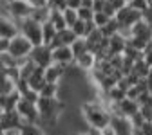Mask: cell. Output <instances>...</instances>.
Wrapping results in <instances>:
<instances>
[{"mask_svg":"<svg viewBox=\"0 0 152 135\" xmlns=\"http://www.w3.org/2000/svg\"><path fill=\"white\" fill-rule=\"evenodd\" d=\"M80 112H82V117H83V121H85L89 130L100 131L102 128H105L107 124L112 123V117H110L107 106L100 99H92V101L82 103Z\"/></svg>","mask_w":152,"mask_h":135,"instance_id":"cell-1","label":"cell"},{"mask_svg":"<svg viewBox=\"0 0 152 135\" xmlns=\"http://www.w3.org/2000/svg\"><path fill=\"white\" fill-rule=\"evenodd\" d=\"M16 27H18V32H20L33 47L42 45V24H36L31 18H26V20L16 22Z\"/></svg>","mask_w":152,"mask_h":135,"instance_id":"cell-2","label":"cell"},{"mask_svg":"<svg viewBox=\"0 0 152 135\" xmlns=\"http://www.w3.org/2000/svg\"><path fill=\"white\" fill-rule=\"evenodd\" d=\"M31 49H33V45L26 40L20 32H18L16 36L11 38V40H7V49H6V52H7L9 56H13L15 60L22 61V60H27Z\"/></svg>","mask_w":152,"mask_h":135,"instance_id":"cell-3","label":"cell"},{"mask_svg":"<svg viewBox=\"0 0 152 135\" xmlns=\"http://www.w3.org/2000/svg\"><path fill=\"white\" fill-rule=\"evenodd\" d=\"M27 60L31 63H34L36 67H40V69H47L53 60H51V49L47 45H34L27 56Z\"/></svg>","mask_w":152,"mask_h":135,"instance_id":"cell-4","label":"cell"},{"mask_svg":"<svg viewBox=\"0 0 152 135\" xmlns=\"http://www.w3.org/2000/svg\"><path fill=\"white\" fill-rule=\"evenodd\" d=\"M31 9H33V6L29 2H24V0H11L9 2V16L15 22H20V20L29 18Z\"/></svg>","mask_w":152,"mask_h":135,"instance_id":"cell-5","label":"cell"},{"mask_svg":"<svg viewBox=\"0 0 152 135\" xmlns=\"http://www.w3.org/2000/svg\"><path fill=\"white\" fill-rule=\"evenodd\" d=\"M15 112L20 115V119L24 123H38V112H36L34 105L26 101V99H22V97H20V101L16 103Z\"/></svg>","mask_w":152,"mask_h":135,"instance_id":"cell-6","label":"cell"},{"mask_svg":"<svg viewBox=\"0 0 152 135\" xmlns=\"http://www.w3.org/2000/svg\"><path fill=\"white\" fill-rule=\"evenodd\" d=\"M51 60L56 65H62V67H69L74 63V56L71 52V47L60 45V47H54L51 49Z\"/></svg>","mask_w":152,"mask_h":135,"instance_id":"cell-7","label":"cell"},{"mask_svg":"<svg viewBox=\"0 0 152 135\" xmlns=\"http://www.w3.org/2000/svg\"><path fill=\"white\" fill-rule=\"evenodd\" d=\"M24 124V121L20 119L15 110L11 112H4L0 117V131H9V130H20V126Z\"/></svg>","mask_w":152,"mask_h":135,"instance_id":"cell-8","label":"cell"},{"mask_svg":"<svg viewBox=\"0 0 152 135\" xmlns=\"http://www.w3.org/2000/svg\"><path fill=\"white\" fill-rule=\"evenodd\" d=\"M16 34H18L16 22L11 16L0 14V38H2V40H11V38L16 36Z\"/></svg>","mask_w":152,"mask_h":135,"instance_id":"cell-9","label":"cell"},{"mask_svg":"<svg viewBox=\"0 0 152 135\" xmlns=\"http://www.w3.org/2000/svg\"><path fill=\"white\" fill-rule=\"evenodd\" d=\"M64 74H65V67L56 65V63H51L47 69H44V78H45V83L58 85V83L64 79Z\"/></svg>","mask_w":152,"mask_h":135,"instance_id":"cell-10","label":"cell"},{"mask_svg":"<svg viewBox=\"0 0 152 135\" xmlns=\"http://www.w3.org/2000/svg\"><path fill=\"white\" fill-rule=\"evenodd\" d=\"M152 29H150V24L140 20L136 22L134 25L130 27V38H140L143 42H152Z\"/></svg>","mask_w":152,"mask_h":135,"instance_id":"cell-11","label":"cell"},{"mask_svg":"<svg viewBox=\"0 0 152 135\" xmlns=\"http://www.w3.org/2000/svg\"><path fill=\"white\" fill-rule=\"evenodd\" d=\"M74 65L78 67L80 70H83V72H91L94 67H96V56H94L92 52H83V54H80L78 58H74Z\"/></svg>","mask_w":152,"mask_h":135,"instance_id":"cell-12","label":"cell"},{"mask_svg":"<svg viewBox=\"0 0 152 135\" xmlns=\"http://www.w3.org/2000/svg\"><path fill=\"white\" fill-rule=\"evenodd\" d=\"M125 45H127V40L120 34H112L110 38H107V51H109L110 56L112 54H121Z\"/></svg>","mask_w":152,"mask_h":135,"instance_id":"cell-13","label":"cell"},{"mask_svg":"<svg viewBox=\"0 0 152 135\" xmlns=\"http://www.w3.org/2000/svg\"><path fill=\"white\" fill-rule=\"evenodd\" d=\"M27 81V87L31 88V90H34L36 94H38V90H40L44 85H45V78H44V69H40V67H36L34 70H33V74L29 76V78L26 79Z\"/></svg>","mask_w":152,"mask_h":135,"instance_id":"cell-14","label":"cell"},{"mask_svg":"<svg viewBox=\"0 0 152 135\" xmlns=\"http://www.w3.org/2000/svg\"><path fill=\"white\" fill-rule=\"evenodd\" d=\"M18 101H20V94H18L16 90L9 92V94H6V95H0V106H2L4 112L15 110V106H16Z\"/></svg>","mask_w":152,"mask_h":135,"instance_id":"cell-15","label":"cell"},{"mask_svg":"<svg viewBox=\"0 0 152 135\" xmlns=\"http://www.w3.org/2000/svg\"><path fill=\"white\" fill-rule=\"evenodd\" d=\"M130 74H134L138 79H143V78H148V76L152 74V67H148L147 63H143L141 60H136L134 63H132V70Z\"/></svg>","mask_w":152,"mask_h":135,"instance_id":"cell-16","label":"cell"},{"mask_svg":"<svg viewBox=\"0 0 152 135\" xmlns=\"http://www.w3.org/2000/svg\"><path fill=\"white\" fill-rule=\"evenodd\" d=\"M29 18H31L33 22H36V24H44V22H47V18H49V7H47V6L33 7Z\"/></svg>","mask_w":152,"mask_h":135,"instance_id":"cell-17","label":"cell"},{"mask_svg":"<svg viewBox=\"0 0 152 135\" xmlns=\"http://www.w3.org/2000/svg\"><path fill=\"white\" fill-rule=\"evenodd\" d=\"M20 135H47L38 123H24L20 126Z\"/></svg>","mask_w":152,"mask_h":135,"instance_id":"cell-18","label":"cell"},{"mask_svg":"<svg viewBox=\"0 0 152 135\" xmlns=\"http://www.w3.org/2000/svg\"><path fill=\"white\" fill-rule=\"evenodd\" d=\"M47 22L56 29V31H62L65 29V22H64V16H62V11H51L49 9V18H47Z\"/></svg>","mask_w":152,"mask_h":135,"instance_id":"cell-19","label":"cell"},{"mask_svg":"<svg viewBox=\"0 0 152 135\" xmlns=\"http://www.w3.org/2000/svg\"><path fill=\"white\" fill-rule=\"evenodd\" d=\"M56 32H58V31H56L49 22H44L42 24V45L49 47V43L53 42V38L56 36Z\"/></svg>","mask_w":152,"mask_h":135,"instance_id":"cell-20","label":"cell"},{"mask_svg":"<svg viewBox=\"0 0 152 135\" xmlns=\"http://www.w3.org/2000/svg\"><path fill=\"white\" fill-rule=\"evenodd\" d=\"M118 29H120V25H118V22L114 20V18H110V20L100 29V32H102V36L103 38H110L112 34H118Z\"/></svg>","mask_w":152,"mask_h":135,"instance_id":"cell-21","label":"cell"},{"mask_svg":"<svg viewBox=\"0 0 152 135\" xmlns=\"http://www.w3.org/2000/svg\"><path fill=\"white\" fill-rule=\"evenodd\" d=\"M56 90H58V85L53 83H45L40 90H38V97H49V99H56Z\"/></svg>","mask_w":152,"mask_h":135,"instance_id":"cell-22","label":"cell"},{"mask_svg":"<svg viewBox=\"0 0 152 135\" xmlns=\"http://www.w3.org/2000/svg\"><path fill=\"white\" fill-rule=\"evenodd\" d=\"M71 52H72L74 58H78L80 54L87 52V45H85V40H83V38H76L74 43L71 45Z\"/></svg>","mask_w":152,"mask_h":135,"instance_id":"cell-23","label":"cell"},{"mask_svg":"<svg viewBox=\"0 0 152 135\" xmlns=\"http://www.w3.org/2000/svg\"><path fill=\"white\" fill-rule=\"evenodd\" d=\"M69 29L74 32L76 38H85V36H87V27H85V22H83V20H76Z\"/></svg>","mask_w":152,"mask_h":135,"instance_id":"cell-24","label":"cell"},{"mask_svg":"<svg viewBox=\"0 0 152 135\" xmlns=\"http://www.w3.org/2000/svg\"><path fill=\"white\" fill-rule=\"evenodd\" d=\"M109 20H110V18H109L105 13H102V11L92 13V24H94V27H96V29H102Z\"/></svg>","mask_w":152,"mask_h":135,"instance_id":"cell-25","label":"cell"},{"mask_svg":"<svg viewBox=\"0 0 152 135\" xmlns=\"http://www.w3.org/2000/svg\"><path fill=\"white\" fill-rule=\"evenodd\" d=\"M62 16H64V22L67 27H71L76 20H78V16H76V9H71V7H65L62 11Z\"/></svg>","mask_w":152,"mask_h":135,"instance_id":"cell-26","label":"cell"},{"mask_svg":"<svg viewBox=\"0 0 152 135\" xmlns=\"http://www.w3.org/2000/svg\"><path fill=\"white\" fill-rule=\"evenodd\" d=\"M15 90V81L11 78H4V79H0V95H6L9 92Z\"/></svg>","mask_w":152,"mask_h":135,"instance_id":"cell-27","label":"cell"},{"mask_svg":"<svg viewBox=\"0 0 152 135\" xmlns=\"http://www.w3.org/2000/svg\"><path fill=\"white\" fill-rule=\"evenodd\" d=\"M138 113H140L141 117H143V121H148V123H152V103L138 106Z\"/></svg>","mask_w":152,"mask_h":135,"instance_id":"cell-28","label":"cell"},{"mask_svg":"<svg viewBox=\"0 0 152 135\" xmlns=\"http://www.w3.org/2000/svg\"><path fill=\"white\" fill-rule=\"evenodd\" d=\"M76 16H78V20L89 22V20H92V9L91 7H78L76 9Z\"/></svg>","mask_w":152,"mask_h":135,"instance_id":"cell-29","label":"cell"},{"mask_svg":"<svg viewBox=\"0 0 152 135\" xmlns=\"http://www.w3.org/2000/svg\"><path fill=\"white\" fill-rule=\"evenodd\" d=\"M132 9H136V11H145V9H148L150 6H152V2H148V0H132V2L129 4Z\"/></svg>","mask_w":152,"mask_h":135,"instance_id":"cell-30","label":"cell"},{"mask_svg":"<svg viewBox=\"0 0 152 135\" xmlns=\"http://www.w3.org/2000/svg\"><path fill=\"white\" fill-rule=\"evenodd\" d=\"M136 103H138V106L152 103V92H140L138 97H136Z\"/></svg>","mask_w":152,"mask_h":135,"instance_id":"cell-31","label":"cell"},{"mask_svg":"<svg viewBox=\"0 0 152 135\" xmlns=\"http://www.w3.org/2000/svg\"><path fill=\"white\" fill-rule=\"evenodd\" d=\"M20 97L22 99H26V101H29V103H36V99H38V94L34 92V90H31V88H27V90H24L22 94H20Z\"/></svg>","mask_w":152,"mask_h":135,"instance_id":"cell-32","label":"cell"},{"mask_svg":"<svg viewBox=\"0 0 152 135\" xmlns=\"http://www.w3.org/2000/svg\"><path fill=\"white\" fill-rule=\"evenodd\" d=\"M98 133H100V135H118V130H116V126H114V123H110V124H107L105 128H102Z\"/></svg>","mask_w":152,"mask_h":135,"instance_id":"cell-33","label":"cell"},{"mask_svg":"<svg viewBox=\"0 0 152 135\" xmlns=\"http://www.w3.org/2000/svg\"><path fill=\"white\" fill-rule=\"evenodd\" d=\"M140 131H141V135H152V123L145 121V123L140 126Z\"/></svg>","mask_w":152,"mask_h":135,"instance_id":"cell-34","label":"cell"},{"mask_svg":"<svg viewBox=\"0 0 152 135\" xmlns=\"http://www.w3.org/2000/svg\"><path fill=\"white\" fill-rule=\"evenodd\" d=\"M80 2H82V0H65V7L78 9V7H80Z\"/></svg>","mask_w":152,"mask_h":135,"instance_id":"cell-35","label":"cell"},{"mask_svg":"<svg viewBox=\"0 0 152 135\" xmlns=\"http://www.w3.org/2000/svg\"><path fill=\"white\" fill-rule=\"evenodd\" d=\"M27 2H29L33 7H38V6H45V0H27Z\"/></svg>","mask_w":152,"mask_h":135,"instance_id":"cell-36","label":"cell"},{"mask_svg":"<svg viewBox=\"0 0 152 135\" xmlns=\"http://www.w3.org/2000/svg\"><path fill=\"white\" fill-rule=\"evenodd\" d=\"M6 49H7V40H2V38H0V54L6 52Z\"/></svg>","mask_w":152,"mask_h":135,"instance_id":"cell-37","label":"cell"},{"mask_svg":"<svg viewBox=\"0 0 152 135\" xmlns=\"http://www.w3.org/2000/svg\"><path fill=\"white\" fill-rule=\"evenodd\" d=\"M121 2H123V4H125V6H129V4H130V2H132V0H121Z\"/></svg>","mask_w":152,"mask_h":135,"instance_id":"cell-38","label":"cell"},{"mask_svg":"<svg viewBox=\"0 0 152 135\" xmlns=\"http://www.w3.org/2000/svg\"><path fill=\"white\" fill-rule=\"evenodd\" d=\"M2 113H4V110H2V106H0V117H2Z\"/></svg>","mask_w":152,"mask_h":135,"instance_id":"cell-39","label":"cell"},{"mask_svg":"<svg viewBox=\"0 0 152 135\" xmlns=\"http://www.w3.org/2000/svg\"><path fill=\"white\" fill-rule=\"evenodd\" d=\"M78 135H85V133H78Z\"/></svg>","mask_w":152,"mask_h":135,"instance_id":"cell-40","label":"cell"},{"mask_svg":"<svg viewBox=\"0 0 152 135\" xmlns=\"http://www.w3.org/2000/svg\"><path fill=\"white\" fill-rule=\"evenodd\" d=\"M0 135H2V131H0Z\"/></svg>","mask_w":152,"mask_h":135,"instance_id":"cell-41","label":"cell"}]
</instances>
